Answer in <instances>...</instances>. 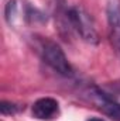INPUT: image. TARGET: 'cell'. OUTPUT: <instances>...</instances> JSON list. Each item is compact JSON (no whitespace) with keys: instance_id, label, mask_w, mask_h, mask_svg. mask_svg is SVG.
<instances>
[{"instance_id":"cell-1","label":"cell","mask_w":120,"mask_h":121,"mask_svg":"<svg viewBox=\"0 0 120 121\" xmlns=\"http://www.w3.org/2000/svg\"><path fill=\"white\" fill-rule=\"evenodd\" d=\"M65 14H66L65 17H66L69 27L76 31L78 35L83 41H86L89 44H97L99 42L97 31L95 28V24H93L90 16L85 11V9H82L79 6H74V7L68 9Z\"/></svg>"},{"instance_id":"cell-2","label":"cell","mask_w":120,"mask_h":121,"mask_svg":"<svg viewBox=\"0 0 120 121\" xmlns=\"http://www.w3.org/2000/svg\"><path fill=\"white\" fill-rule=\"evenodd\" d=\"M42 58L47 65H50L60 75H62V76L72 75V66L68 62L64 51L61 49L58 44H55L52 41H45L42 44Z\"/></svg>"},{"instance_id":"cell-3","label":"cell","mask_w":120,"mask_h":121,"mask_svg":"<svg viewBox=\"0 0 120 121\" xmlns=\"http://www.w3.org/2000/svg\"><path fill=\"white\" fill-rule=\"evenodd\" d=\"M109 38L112 47L120 58V0H110L107 4Z\"/></svg>"},{"instance_id":"cell-4","label":"cell","mask_w":120,"mask_h":121,"mask_svg":"<svg viewBox=\"0 0 120 121\" xmlns=\"http://www.w3.org/2000/svg\"><path fill=\"white\" fill-rule=\"evenodd\" d=\"M58 113V101L52 97L38 99L32 104V116L38 120H50Z\"/></svg>"},{"instance_id":"cell-5","label":"cell","mask_w":120,"mask_h":121,"mask_svg":"<svg viewBox=\"0 0 120 121\" xmlns=\"http://www.w3.org/2000/svg\"><path fill=\"white\" fill-rule=\"evenodd\" d=\"M17 106L14 103H10V101H1L0 103V111L1 114H14L17 113Z\"/></svg>"},{"instance_id":"cell-6","label":"cell","mask_w":120,"mask_h":121,"mask_svg":"<svg viewBox=\"0 0 120 121\" xmlns=\"http://www.w3.org/2000/svg\"><path fill=\"white\" fill-rule=\"evenodd\" d=\"M16 16V1L10 0L6 6V20L11 24V18Z\"/></svg>"},{"instance_id":"cell-7","label":"cell","mask_w":120,"mask_h":121,"mask_svg":"<svg viewBox=\"0 0 120 121\" xmlns=\"http://www.w3.org/2000/svg\"><path fill=\"white\" fill-rule=\"evenodd\" d=\"M86 121H105L103 118H97V117H92V118H88Z\"/></svg>"},{"instance_id":"cell-8","label":"cell","mask_w":120,"mask_h":121,"mask_svg":"<svg viewBox=\"0 0 120 121\" xmlns=\"http://www.w3.org/2000/svg\"><path fill=\"white\" fill-rule=\"evenodd\" d=\"M117 121H120V117H119V120H117Z\"/></svg>"}]
</instances>
